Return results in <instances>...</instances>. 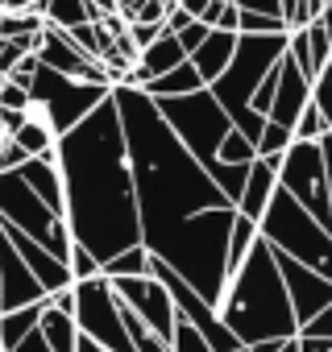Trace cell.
Masks as SVG:
<instances>
[{
  "label": "cell",
  "mask_w": 332,
  "mask_h": 352,
  "mask_svg": "<svg viewBox=\"0 0 332 352\" xmlns=\"http://www.w3.org/2000/svg\"><path fill=\"white\" fill-rule=\"evenodd\" d=\"M112 104L125 129V153H129L145 253H158L200 212L233 208L229 195L212 183V174L196 162V153H187V145L171 133L158 104L141 87H112Z\"/></svg>",
  "instance_id": "obj_2"
},
{
  "label": "cell",
  "mask_w": 332,
  "mask_h": 352,
  "mask_svg": "<svg viewBox=\"0 0 332 352\" xmlns=\"http://www.w3.org/2000/svg\"><path fill=\"white\" fill-rule=\"evenodd\" d=\"M5 83H9V79H5V75H0V87H5Z\"/></svg>",
  "instance_id": "obj_46"
},
{
  "label": "cell",
  "mask_w": 332,
  "mask_h": 352,
  "mask_svg": "<svg viewBox=\"0 0 332 352\" xmlns=\"http://www.w3.org/2000/svg\"><path fill=\"white\" fill-rule=\"evenodd\" d=\"M299 5H303V0H278V9H282V21H287V30H291V21H295Z\"/></svg>",
  "instance_id": "obj_39"
},
{
  "label": "cell",
  "mask_w": 332,
  "mask_h": 352,
  "mask_svg": "<svg viewBox=\"0 0 332 352\" xmlns=\"http://www.w3.org/2000/svg\"><path fill=\"white\" fill-rule=\"evenodd\" d=\"M237 34H291L282 17H266V13H253V9H241V25Z\"/></svg>",
  "instance_id": "obj_30"
},
{
  "label": "cell",
  "mask_w": 332,
  "mask_h": 352,
  "mask_svg": "<svg viewBox=\"0 0 332 352\" xmlns=\"http://www.w3.org/2000/svg\"><path fill=\"white\" fill-rule=\"evenodd\" d=\"M282 54H287V34H241L233 63L225 67V75L216 83H208V91L216 96V104L229 112L233 129L245 133L253 145L266 133V116L253 112V91L266 83V75L278 67Z\"/></svg>",
  "instance_id": "obj_4"
},
{
  "label": "cell",
  "mask_w": 332,
  "mask_h": 352,
  "mask_svg": "<svg viewBox=\"0 0 332 352\" xmlns=\"http://www.w3.org/2000/svg\"><path fill=\"white\" fill-rule=\"evenodd\" d=\"M328 352H332V348H328Z\"/></svg>",
  "instance_id": "obj_50"
},
{
  "label": "cell",
  "mask_w": 332,
  "mask_h": 352,
  "mask_svg": "<svg viewBox=\"0 0 332 352\" xmlns=\"http://www.w3.org/2000/svg\"><path fill=\"white\" fill-rule=\"evenodd\" d=\"M278 352H303V344H299V336H295V340H287V344H282Z\"/></svg>",
  "instance_id": "obj_43"
},
{
  "label": "cell",
  "mask_w": 332,
  "mask_h": 352,
  "mask_svg": "<svg viewBox=\"0 0 332 352\" xmlns=\"http://www.w3.org/2000/svg\"><path fill=\"white\" fill-rule=\"evenodd\" d=\"M54 166L63 174L67 228L79 249H87L100 270L141 245V220L133 199V174L125 153V129L112 96L71 133L59 137Z\"/></svg>",
  "instance_id": "obj_1"
},
{
  "label": "cell",
  "mask_w": 332,
  "mask_h": 352,
  "mask_svg": "<svg viewBox=\"0 0 332 352\" xmlns=\"http://www.w3.org/2000/svg\"><path fill=\"white\" fill-rule=\"evenodd\" d=\"M278 187L299 199L315 224L332 232V191H328V166H324V145L320 141H291L278 166Z\"/></svg>",
  "instance_id": "obj_9"
},
{
  "label": "cell",
  "mask_w": 332,
  "mask_h": 352,
  "mask_svg": "<svg viewBox=\"0 0 332 352\" xmlns=\"http://www.w3.org/2000/svg\"><path fill=\"white\" fill-rule=\"evenodd\" d=\"M0 137H5V124H0Z\"/></svg>",
  "instance_id": "obj_48"
},
{
  "label": "cell",
  "mask_w": 332,
  "mask_h": 352,
  "mask_svg": "<svg viewBox=\"0 0 332 352\" xmlns=\"http://www.w3.org/2000/svg\"><path fill=\"white\" fill-rule=\"evenodd\" d=\"M307 104H311V79L295 67L291 54H282L278 58V83H274V100H270L266 120L278 124V129H295V120H299V112Z\"/></svg>",
  "instance_id": "obj_14"
},
{
  "label": "cell",
  "mask_w": 332,
  "mask_h": 352,
  "mask_svg": "<svg viewBox=\"0 0 332 352\" xmlns=\"http://www.w3.org/2000/svg\"><path fill=\"white\" fill-rule=\"evenodd\" d=\"M295 141H324L328 137V124H324V116H320V108L315 104H307L303 112H299V120H295Z\"/></svg>",
  "instance_id": "obj_29"
},
{
  "label": "cell",
  "mask_w": 332,
  "mask_h": 352,
  "mask_svg": "<svg viewBox=\"0 0 332 352\" xmlns=\"http://www.w3.org/2000/svg\"><path fill=\"white\" fill-rule=\"evenodd\" d=\"M258 236L274 253H282V257H291V261H299L332 282V232L324 224H315L311 212L299 199H291L282 187L274 191L266 216L258 220Z\"/></svg>",
  "instance_id": "obj_5"
},
{
  "label": "cell",
  "mask_w": 332,
  "mask_h": 352,
  "mask_svg": "<svg viewBox=\"0 0 332 352\" xmlns=\"http://www.w3.org/2000/svg\"><path fill=\"white\" fill-rule=\"evenodd\" d=\"M145 265H149V253H145V245H137V249L112 257L100 274H104V278H145Z\"/></svg>",
  "instance_id": "obj_25"
},
{
  "label": "cell",
  "mask_w": 332,
  "mask_h": 352,
  "mask_svg": "<svg viewBox=\"0 0 332 352\" xmlns=\"http://www.w3.org/2000/svg\"><path fill=\"white\" fill-rule=\"evenodd\" d=\"M42 311H46V302H34V307L0 315V352H13L25 336H34L38 323H42Z\"/></svg>",
  "instance_id": "obj_21"
},
{
  "label": "cell",
  "mask_w": 332,
  "mask_h": 352,
  "mask_svg": "<svg viewBox=\"0 0 332 352\" xmlns=\"http://www.w3.org/2000/svg\"><path fill=\"white\" fill-rule=\"evenodd\" d=\"M175 38H179V46H183V54L191 58V54L204 46V38H208V25H204V21H191V25H187V30H179Z\"/></svg>",
  "instance_id": "obj_34"
},
{
  "label": "cell",
  "mask_w": 332,
  "mask_h": 352,
  "mask_svg": "<svg viewBox=\"0 0 332 352\" xmlns=\"http://www.w3.org/2000/svg\"><path fill=\"white\" fill-rule=\"evenodd\" d=\"M112 282V294L121 298V307H129L149 331H158L162 340L175 336V323H179V311H175V298L158 278H108Z\"/></svg>",
  "instance_id": "obj_11"
},
{
  "label": "cell",
  "mask_w": 332,
  "mask_h": 352,
  "mask_svg": "<svg viewBox=\"0 0 332 352\" xmlns=\"http://www.w3.org/2000/svg\"><path fill=\"white\" fill-rule=\"evenodd\" d=\"M21 179L30 183V191L54 212V216H63L67 212V199H63V174H59V166L54 162H42V157H30L25 166H21Z\"/></svg>",
  "instance_id": "obj_18"
},
{
  "label": "cell",
  "mask_w": 332,
  "mask_h": 352,
  "mask_svg": "<svg viewBox=\"0 0 332 352\" xmlns=\"http://www.w3.org/2000/svg\"><path fill=\"white\" fill-rule=\"evenodd\" d=\"M216 162H225V166H253V162H258V145H253L245 133L229 129V137L220 141V153H216Z\"/></svg>",
  "instance_id": "obj_24"
},
{
  "label": "cell",
  "mask_w": 332,
  "mask_h": 352,
  "mask_svg": "<svg viewBox=\"0 0 332 352\" xmlns=\"http://www.w3.org/2000/svg\"><path fill=\"white\" fill-rule=\"evenodd\" d=\"M0 224H9V228H17V232L34 236V241H38L46 253H54L63 265L71 261L75 241H71L67 220H63V216H54V212H50V208L30 191V183L21 179V170L0 174Z\"/></svg>",
  "instance_id": "obj_7"
},
{
  "label": "cell",
  "mask_w": 332,
  "mask_h": 352,
  "mask_svg": "<svg viewBox=\"0 0 332 352\" xmlns=\"http://www.w3.org/2000/svg\"><path fill=\"white\" fill-rule=\"evenodd\" d=\"M315 21H320V25H324V30L332 34V0H328V5H324V9H320V17H315Z\"/></svg>",
  "instance_id": "obj_41"
},
{
  "label": "cell",
  "mask_w": 332,
  "mask_h": 352,
  "mask_svg": "<svg viewBox=\"0 0 332 352\" xmlns=\"http://www.w3.org/2000/svg\"><path fill=\"white\" fill-rule=\"evenodd\" d=\"M278 166L282 162H270V157H258L253 166H249V179H245V191H241V199H237V216L241 220H262L266 216V208H270V199H274V191H278Z\"/></svg>",
  "instance_id": "obj_15"
},
{
  "label": "cell",
  "mask_w": 332,
  "mask_h": 352,
  "mask_svg": "<svg viewBox=\"0 0 332 352\" xmlns=\"http://www.w3.org/2000/svg\"><path fill=\"white\" fill-rule=\"evenodd\" d=\"M0 298H5V315L34 307V302H46V290L38 286V278L30 274V265L21 261V253L13 249L5 228H0Z\"/></svg>",
  "instance_id": "obj_13"
},
{
  "label": "cell",
  "mask_w": 332,
  "mask_h": 352,
  "mask_svg": "<svg viewBox=\"0 0 332 352\" xmlns=\"http://www.w3.org/2000/svg\"><path fill=\"white\" fill-rule=\"evenodd\" d=\"M320 145H324V166H328V191H332V133H328Z\"/></svg>",
  "instance_id": "obj_40"
},
{
  "label": "cell",
  "mask_w": 332,
  "mask_h": 352,
  "mask_svg": "<svg viewBox=\"0 0 332 352\" xmlns=\"http://www.w3.org/2000/svg\"><path fill=\"white\" fill-rule=\"evenodd\" d=\"M220 5H225V0H220Z\"/></svg>",
  "instance_id": "obj_49"
},
{
  "label": "cell",
  "mask_w": 332,
  "mask_h": 352,
  "mask_svg": "<svg viewBox=\"0 0 332 352\" xmlns=\"http://www.w3.org/2000/svg\"><path fill=\"white\" fill-rule=\"evenodd\" d=\"M42 21L50 25V30H75V25H87V21H100L96 13H92V5L87 0H46L42 5Z\"/></svg>",
  "instance_id": "obj_22"
},
{
  "label": "cell",
  "mask_w": 332,
  "mask_h": 352,
  "mask_svg": "<svg viewBox=\"0 0 332 352\" xmlns=\"http://www.w3.org/2000/svg\"><path fill=\"white\" fill-rule=\"evenodd\" d=\"M38 38H42V34H38ZM38 38H21V42H17V38H0V75L9 79V75L17 71V63L38 50Z\"/></svg>",
  "instance_id": "obj_27"
},
{
  "label": "cell",
  "mask_w": 332,
  "mask_h": 352,
  "mask_svg": "<svg viewBox=\"0 0 332 352\" xmlns=\"http://www.w3.org/2000/svg\"><path fill=\"white\" fill-rule=\"evenodd\" d=\"M237 42H241V34H229V30H208L204 46L191 54V67L200 71L204 87H208V83H216V79L225 75V67H229V63H233V54H237Z\"/></svg>",
  "instance_id": "obj_17"
},
{
  "label": "cell",
  "mask_w": 332,
  "mask_h": 352,
  "mask_svg": "<svg viewBox=\"0 0 332 352\" xmlns=\"http://www.w3.org/2000/svg\"><path fill=\"white\" fill-rule=\"evenodd\" d=\"M299 336H307V340H328V344H332V307H324Z\"/></svg>",
  "instance_id": "obj_35"
},
{
  "label": "cell",
  "mask_w": 332,
  "mask_h": 352,
  "mask_svg": "<svg viewBox=\"0 0 332 352\" xmlns=\"http://www.w3.org/2000/svg\"><path fill=\"white\" fill-rule=\"evenodd\" d=\"M67 265H71V278H75V282H87V278H100V261H96V257H92L87 249H79V245L71 249V261H67Z\"/></svg>",
  "instance_id": "obj_32"
},
{
  "label": "cell",
  "mask_w": 332,
  "mask_h": 352,
  "mask_svg": "<svg viewBox=\"0 0 332 352\" xmlns=\"http://www.w3.org/2000/svg\"><path fill=\"white\" fill-rule=\"evenodd\" d=\"M112 96V87L104 83H79V79H67L50 67H38L34 83H30V100L46 112V120L54 124V133H71L75 124H83L104 100Z\"/></svg>",
  "instance_id": "obj_8"
},
{
  "label": "cell",
  "mask_w": 332,
  "mask_h": 352,
  "mask_svg": "<svg viewBox=\"0 0 332 352\" xmlns=\"http://www.w3.org/2000/svg\"><path fill=\"white\" fill-rule=\"evenodd\" d=\"M200 87H204V79H200V71H196L191 58H187V63H179L175 71L149 79L141 91H145L149 100H171V96H191V91H200Z\"/></svg>",
  "instance_id": "obj_20"
},
{
  "label": "cell",
  "mask_w": 332,
  "mask_h": 352,
  "mask_svg": "<svg viewBox=\"0 0 332 352\" xmlns=\"http://www.w3.org/2000/svg\"><path fill=\"white\" fill-rule=\"evenodd\" d=\"M303 34H307V54H311V83H315V79H320V71H328V67H332V34H328L320 21L303 25Z\"/></svg>",
  "instance_id": "obj_23"
},
{
  "label": "cell",
  "mask_w": 332,
  "mask_h": 352,
  "mask_svg": "<svg viewBox=\"0 0 332 352\" xmlns=\"http://www.w3.org/2000/svg\"><path fill=\"white\" fill-rule=\"evenodd\" d=\"M116 5H121V13H129V9H137V5H141V0H116Z\"/></svg>",
  "instance_id": "obj_44"
},
{
  "label": "cell",
  "mask_w": 332,
  "mask_h": 352,
  "mask_svg": "<svg viewBox=\"0 0 332 352\" xmlns=\"http://www.w3.org/2000/svg\"><path fill=\"white\" fill-rule=\"evenodd\" d=\"M237 352H253V348H237Z\"/></svg>",
  "instance_id": "obj_47"
},
{
  "label": "cell",
  "mask_w": 332,
  "mask_h": 352,
  "mask_svg": "<svg viewBox=\"0 0 332 352\" xmlns=\"http://www.w3.org/2000/svg\"><path fill=\"white\" fill-rule=\"evenodd\" d=\"M46 30V21L38 13H0V38H38Z\"/></svg>",
  "instance_id": "obj_26"
},
{
  "label": "cell",
  "mask_w": 332,
  "mask_h": 352,
  "mask_svg": "<svg viewBox=\"0 0 332 352\" xmlns=\"http://www.w3.org/2000/svg\"><path fill=\"white\" fill-rule=\"evenodd\" d=\"M75 323H79V336H87L92 344L108 352H133V340L121 319V298L112 294V282L104 274L75 282Z\"/></svg>",
  "instance_id": "obj_10"
},
{
  "label": "cell",
  "mask_w": 332,
  "mask_h": 352,
  "mask_svg": "<svg viewBox=\"0 0 332 352\" xmlns=\"http://www.w3.org/2000/svg\"><path fill=\"white\" fill-rule=\"evenodd\" d=\"M274 261H278V274H282V282H287V298H291L295 323H299V331H303L324 307H332V282H328L324 274H315V270H307V265L282 257V253H274Z\"/></svg>",
  "instance_id": "obj_12"
},
{
  "label": "cell",
  "mask_w": 332,
  "mask_h": 352,
  "mask_svg": "<svg viewBox=\"0 0 332 352\" xmlns=\"http://www.w3.org/2000/svg\"><path fill=\"white\" fill-rule=\"evenodd\" d=\"M21 149H25V157H42V162H54V153H59V133H54V124L46 120V112L30 100V108H25V120H21V129L17 133H9Z\"/></svg>",
  "instance_id": "obj_16"
},
{
  "label": "cell",
  "mask_w": 332,
  "mask_h": 352,
  "mask_svg": "<svg viewBox=\"0 0 332 352\" xmlns=\"http://www.w3.org/2000/svg\"><path fill=\"white\" fill-rule=\"evenodd\" d=\"M208 30H229V34H237V25H241V9H237V0H225V5H220V0H212V5H208V13L200 17Z\"/></svg>",
  "instance_id": "obj_28"
},
{
  "label": "cell",
  "mask_w": 332,
  "mask_h": 352,
  "mask_svg": "<svg viewBox=\"0 0 332 352\" xmlns=\"http://www.w3.org/2000/svg\"><path fill=\"white\" fill-rule=\"evenodd\" d=\"M216 315L245 348H253L262 340H295L299 336V323H295V311L287 298V282L278 274L274 249L262 236L249 249V257L225 278Z\"/></svg>",
  "instance_id": "obj_3"
},
{
  "label": "cell",
  "mask_w": 332,
  "mask_h": 352,
  "mask_svg": "<svg viewBox=\"0 0 332 352\" xmlns=\"http://www.w3.org/2000/svg\"><path fill=\"white\" fill-rule=\"evenodd\" d=\"M311 104L320 108V116H324V124H328V133H332V67L320 71V79L311 83Z\"/></svg>",
  "instance_id": "obj_31"
},
{
  "label": "cell",
  "mask_w": 332,
  "mask_h": 352,
  "mask_svg": "<svg viewBox=\"0 0 332 352\" xmlns=\"http://www.w3.org/2000/svg\"><path fill=\"white\" fill-rule=\"evenodd\" d=\"M13 352H50V348H46V340H42V336L34 331V336H25V340H21V344H17Z\"/></svg>",
  "instance_id": "obj_38"
},
{
  "label": "cell",
  "mask_w": 332,
  "mask_h": 352,
  "mask_svg": "<svg viewBox=\"0 0 332 352\" xmlns=\"http://www.w3.org/2000/svg\"><path fill=\"white\" fill-rule=\"evenodd\" d=\"M162 120L171 124V133L187 145V153H196V162L204 170L216 166V153H220V141L229 137L233 120L229 112L216 104V96L208 87L191 91V96H171V100H154Z\"/></svg>",
  "instance_id": "obj_6"
},
{
  "label": "cell",
  "mask_w": 332,
  "mask_h": 352,
  "mask_svg": "<svg viewBox=\"0 0 332 352\" xmlns=\"http://www.w3.org/2000/svg\"><path fill=\"white\" fill-rule=\"evenodd\" d=\"M0 315H5V298H0Z\"/></svg>",
  "instance_id": "obj_45"
},
{
  "label": "cell",
  "mask_w": 332,
  "mask_h": 352,
  "mask_svg": "<svg viewBox=\"0 0 332 352\" xmlns=\"http://www.w3.org/2000/svg\"><path fill=\"white\" fill-rule=\"evenodd\" d=\"M237 9H253V13H266V17H282L278 0H237Z\"/></svg>",
  "instance_id": "obj_36"
},
{
  "label": "cell",
  "mask_w": 332,
  "mask_h": 352,
  "mask_svg": "<svg viewBox=\"0 0 332 352\" xmlns=\"http://www.w3.org/2000/svg\"><path fill=\"white\" fill-rule=\"evenodd\" d=\"M38 336L46 340L50 352H75V348H79V323H75V315L50 307V298H46V311H42Z\"/></svg>",
  "instance_id": "obj_19"
},
{
  "label": "cell",
  "mask_w": 332,
  "mask_h": 352,
  "mask_svg": "<svg viewBox=\"0 0 332 352\" xmlns=\"http://www.w3.org/2000/svg\"><path fill=\"white\" fill-rule=\"evenodd\" d=\"M208 5H212V0H179V9H183L191 21H200V17L208 13Z\"/></svg>",
  "instance_id": "obj_37"
},
{
  "label": "cell",
  "mask_w": 332,
  "mask_h": 352,
  "mask_svg": "<svg viewBox=\"0 0 332 352\" xmlns=\"http://www.w3.org/2000/svg\"><path fill=\"white\" fill-rule=\"evenodd\" d=\"M25 108H30V87H17V83L0 87V112H25Z\"/></svg>",
  "instance_id": "obj_33"
},
{
  "label": "cell",
  "mask_w": 332,
  "mask_h": 352,
  "mask_svg": "<svg viewBox=\"0 0 332 352\" xmlns=\"http://www.w3.org/2000/svg\"><path fill=\"white\" fill-rule=\"evenodd\" d=\"M75 352H108V348H100V344H92L87 336H79V348H75Z\"/></svg>",
  "instance_id": "obj_42"
}]
</instances>
